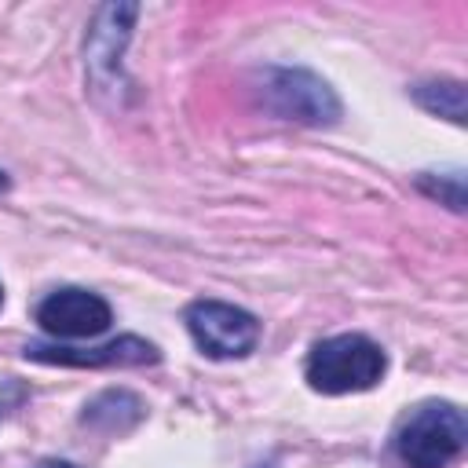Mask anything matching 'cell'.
<instances>
[{"instance_id":"obj_1","label":"cell","mask_w":468,"mask_h":468,"mask_svg":"<svg viewBox=\"0 0 468 468\" xmlns=\"http://www.w3.org/2000/svg\"><path fill=\"white\" fill-rule=\"evenodd\" d=\"M388 369V355L362 333H340L311 347L307 355V384L322 395L369 391L380 384Z\"/></svg>"},{"instance_id":"obj_2","label":"cell","mask_w":468,"mask_h":468,"mask_svg":"<svg viewBox=\"0 0 468 468\" xmlns=\"http://www.w3.org/2000/svg\"><path fill=\"white\" fill-rule=\"evenodd\" d=\"M468 439L464 413L453 402L417 406L395 431V453L406 468H450Z\"/></svg>"},{"instance_id":"obj_3","label":"cell","mask_w":468,"mask_h":468,"mask_svg":"<svg viewBox=\"0 0 468 468\" xmlns=\"http://www.w3.org/2000/svg\"><path fill=\"white\" fill-rule=\"evenodd\" d=\"M263 102L278 117L314 124V128L336 124V117H340V99L311 69H285V66L267 69L263 73Z\"/></svg>"},{"instance_id":"obj_4","label":"cell","mask_w":468,"mask_h":468,"mask_svg":"<svg viewBox=\"0 0 468 468\" xmlns=\"http://www.w3.org/2000/svg\"><path fill=\"white\" fill-rule=\"evenodd\" d=\"M186 329L208 358H245L260 344V322L245 307L197 300L186 307Z\"/></svg>"},{"instance_id":"obj_5","label":"cell","mask_w":468,"mask_h":468,"mask_svg":"<svg viewBox=\"0 0 468 468\" xmlns=\"http://www.w3.org/2000/svg\"><path fill=\"white\" fill-rule=\"evenodd\" d=\"M37 322L44 333H51L58 340H91V336L110 329L113 311L102 296L77 289V285H66V289H55L37 307Z\"/></svg>"},{"instance_id":"obj_6","label":"cell","mask_w":468,"mask_h":468,"mask_svg":"<svg viewBox=\"0 0 468 468\" xmlns=\"http://www.w3.org/2000/svg\"><path fill=\"white\" fill-rule=\"evenodd\" d=\"M26 358L33 362H48V366H154L161 362V351L150 340L139 336H121L99 347H48V344H29Z\"/></svg>"},{"instance_id":"obj_7","label":"cell","mask_w":468,"mask_h":468,"mask_svg":"<svg viewBox=\"0 0 468 468\" xmlns=\"http://www.w3.org/2000/svg\"><path fill=\"white\" fill-rule=\"evenodd\" d=\"M413 99L428 113H439L453 124H464V84L461 80H424L413 88Z\"/></svg>"},{"instance_id":"obj_8","label":"cell","mask_w":468,"mask_h":468,"mask_svg":"<svg viewBox=\"0 0 468 468\" xmlns=\"http://www.w3.org/2000/svg\"><path fill=\"white\" fill-rule=\"evenodd\" d=\"M420 190H428L431 197H442L453 212H464V179H461V172H450L446 176V183L439 179V183H431V179H424L420 176Z\"/></svg>"},{"instance_id":"obj_9","label":"cell","mask_w":468,"mask_h":468,"mask_svg":"<svg viewBox=\"0 0 468 468\" xmlns=\"http://www.w3.org/2000/svg\"><path fill=\"white\" fill-rule=\"evenodd\" d=\"M37 468H77V464H69V461H40Z\"/></svg>"},{"instance_id":"obj_10","label":"cell","mask_w":468,"mask_h":468,"mask_svg":"<svg viewBox=\"0 0 468 468\" xmlns=\"http://www.w3.org/2000/svg\"><path fill=\"white\" fill-rule=\"evenodd\" d=\"M4 190H7V176L0 172V194H4Z\"/></svg>"},{"instance_id":"obj_11","label":"cell","mask_w":468,"mask_h":468,"mask_svg":"<svg viewBox=\"0 0 468 468\" xmlns=\"http://www.w3.org/2000/svg\"><path fill=\"white\" fill-rule=\"evenodd\" d=\"M0 303H4V289H0Z\"/></svg>"}]
</instances>
